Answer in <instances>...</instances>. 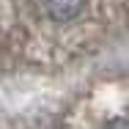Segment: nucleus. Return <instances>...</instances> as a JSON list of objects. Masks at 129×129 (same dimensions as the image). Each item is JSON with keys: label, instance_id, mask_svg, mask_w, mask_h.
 <instances>
[{"label": "nucleus", "instance_id": "1", "mask_svg": "<svg viewBox=\"0 0 129 129\" xmlns=\"http://www.w3.org/2000/svg\"><path fill=\"white\" fill-rule=\"evenodd\" d=\"M41 8L44 14L50 17L52 22L58 25H66L72 19H77L85 8V0H41Z\"/></svg>", "mask_w": 129, "mask_h": 129}, {"label": "nucleus", "instance_id": "2", "mask_svg": "<svg viewBox=\"0 0 129 129\" xmlns=\"http://www.w3.org/2000/svg\"><path fill=\"white\" fill-rule=\"evenodd\" d=\"M96 129H129V115H107Z\"/></svg>", "mask_w": 129, "mask_h": 129}]
</instances>
